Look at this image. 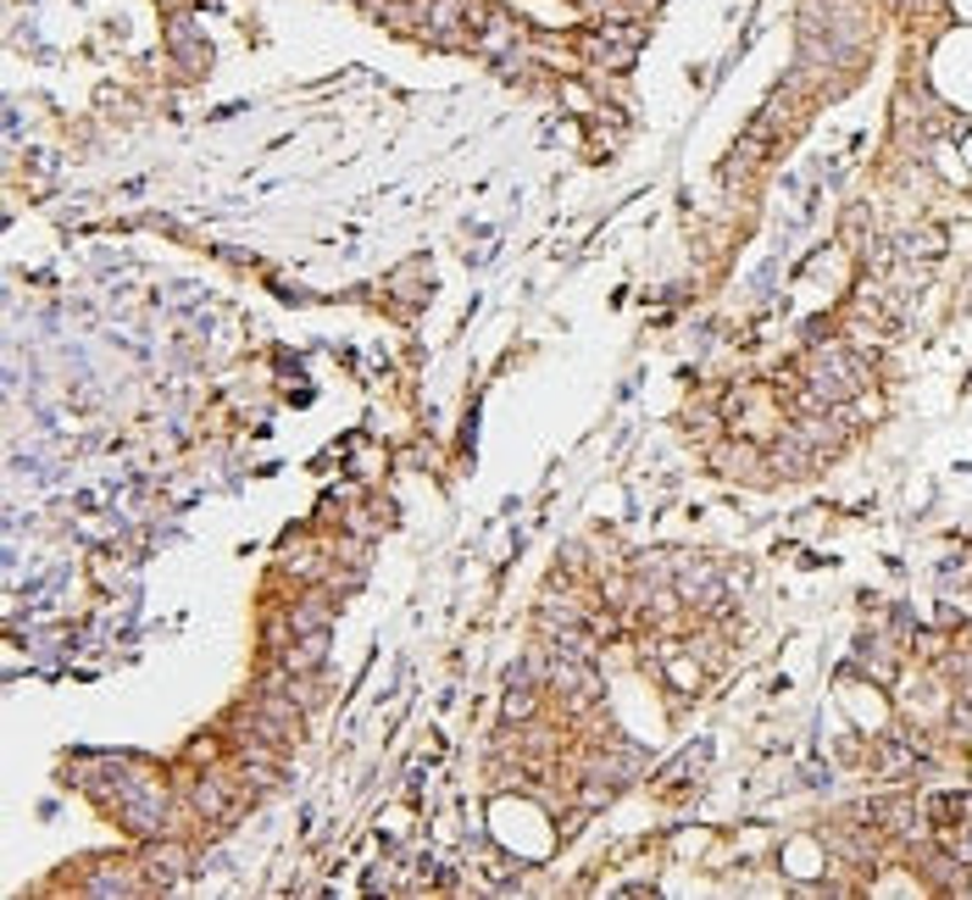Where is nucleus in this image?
I'll list each match as a JSON object with an SVG mask.
<instances>
[{
	"label": "nucleus",
	"mask_w": 972,
	"mask_h": 900,
	"mask_svg": "<svg viewBox=\"0 0 972 900\" xmlns=\"http://www.w3.org/2000/svg\"><path fill=\"white\" fill-rule=\"evenodd\" d=\"M884 768H889V773H906V768H911L900 745H889V750H884Z\"/></svg>",
	"instance_id": "1"
}]
</instances>
